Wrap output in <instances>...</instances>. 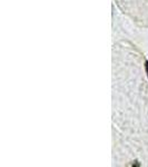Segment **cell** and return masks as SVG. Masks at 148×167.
<instances>
[{"label": "cell", "instance_id": "cell-1", "mask_svg": "<svg viewBox=\"0 0 148 167\" xmlns=\"http://www.w3.org/2000/svg\"><path fill=\"white\" fill-rule=\"evenodd\" d=\"M145 68H146V73H147V76H148V61L145 62Z\"/></svg>", "mask_w": 148, "mask_h": 167}]
</instances>
